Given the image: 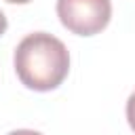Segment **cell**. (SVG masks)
<instances>
[{
    "instance_id": "6da1fadb",
    "label": "cell",
    "mask_w": 135,
    "mask_h": 135,
    "mask_svg": "<svg viewBox=\"0 0 135 135\" xmlns=\"http://www.w3.org/2000/svg\"><path fill=\"white\" fill-rule=\"evenodd\" d=\"M13 65L23 86L46 93L68 78L70 51L57 36L49 32H32L17 44Z\"/></svg>"
},
{
    "instance_id": "7a4b0ae2",
    "label": "cell",
    "mask_w": 135,
    "mask_h": 135,
    "mask_svg": "<svg viewBox=\"0 0 135 135\" xmlns=\"http://www.w3.org/2000/svg\"><path fill=\"white\" fill-rule=\"evenodd\" d=\"M61 25L76 36H95L112 19V0H57Z\"/></svg>"
},
{
    "instance_id": "3957f363",
    "label": "cell",
    "mask_w": 135,
    "mask_h": 135,
    "mask_svg": "<svg viewBox=\"0 0 135 135\" xmlns=\"http://www.w3.org/2000/svg\"><path fill=\"white\" fill-rule=\"evenodd\" d=\"M127 120H129V127L135 131V91L127 99Z\"/></svg>"
},
{
    "instance_id": "277c9868",
    "label": "cell",
    "mask_w": 135,
    "mask_h": 135,
    "mask_svg": "<svg viewBox=\"0 0 135 135\" xmlns=\"http://www.w3.org/2000/svg\"><path fill=\"white\" fill-rule=\"evenodd\" d=\"M8 135H44V133L34 131V129H17V131H11Z\"/></svg>"
},
{
    "instance_id": "5b68a950",
    "label": "cell",
    "mask_w": 135,
    "mask_h": 135,
    "mask_svg": "<svg viewBox=\"0 0 135 135\" xmlns=\"http://www.w3.org/2000/svg\"><path fill=\"white\" fill-rule=\"evenodd\" d=\"M6 27H8V21H6V15L0 11V36L6 32Z\"/></svg>"
},
{
    "instance_id": "8992f818",
    "label": "cell",
    "mask_w": 135,
    "mask_h": 135,
    "mask_svg": "<svg viewBox=\"0 0 135 135\" xmlns=\"http://www.w3.org/2000/svg\"><path fill=\"white\" fill-rule=\"evenodd\" d=\"M4 2H8V4H27L32 0H4Z\"/></svg>"
}]
</instances>
